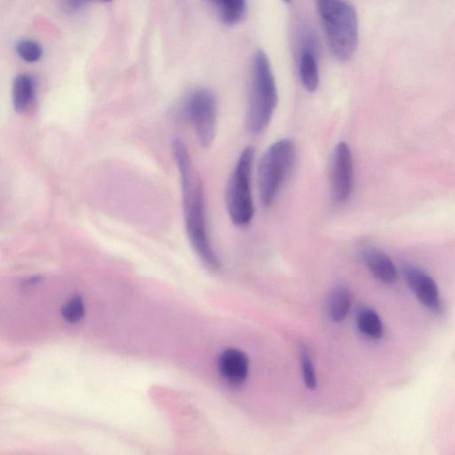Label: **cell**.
<instances>
[{"mask_svg": "<svg viewBox=\"0 0 455 455\" xmlns=\"http://www.w3.org/2000/svg\"><path fill=\"white\" fill-rule=\"evenodd\" d=\"M315 6L332 55L348 60L358 43V20L354 5L347 0H315Z\"/></svg>", "mask_w": 455, "mask_h": 455, "instance_id": "cell-1", "label": "cell"}, {"mask_svg": "<svg viewBox=\"0 0 455 455\" xmlns=\"http://www.w3.org/2000/svg\"><path fill=\"white\" fill-rule=\"evenodd\" d=\"M278 102V93L269 60L261 49L255 52L246 114L247 130L253 134L264 131Z\"/></svg>", "mask_w": 455, "mask_h": 455, "instance_id": "cell-2", "label": "cell"}, {"mask_svg": "<svg viewBox=\"0 0 455 455\" xmlns=\"http://www.w3.org/2000/svg\"><path fill=\"white\" fill-rule=\"evenodd\" d=\"M180 183L188 237L202 262L209 269L218 271L220 265L208 236L201 180L194 174Z\"/></svg>", "mask_w": 455, "mask_h": 455, "instance_id": "cell-3", "label": "cell"}, {"mask_svg": "<svg viewBox=\"0 0 455 455\" xmlns=\"http://www.w3.org/2000/svg\"><path fill=\"white\" fill-rule=\"evenodd\" d=\"M294 160L295 146L290 139L275 141L262 155L258 168V188L263 206L273 204Z\"/></svg>", "mask_w": 455, "mask_h": 455, "instance_id": "cell-4", "label": "cell"}, {"mask_svg": "<svg viewBox=\"0 0 455 455\" xmlns=\"http://www.w3.org/2000/svg\"><path fill=\"white\" fill-rule=\"evenodd\" d=\"M253 156L251 147H246L242 151L227 186V211L231 221L238 227L248 225L254 214L251 190Z\"/></svg>", "mask_w": 455, "mask_h": 455, "instance_id": "cell-5", "label": "cell"}, {"mask_svg": "<svg viewBox=\"0 0 455 455\" xmlns=\"http://www.w3.org/2000/svg\"><path fill=\"white\" fill-rule=\"evenodd\" d=\"M184 111L201 145L204 148L211 146L217 120V103L212 92L206 88L193 91L185 101Z\"/></svg>", "mask_w": 455, "mask_h": 455, "instance_id": "cell-6", "label": "cell"}, {"mask_svg": "<svg viewBox=\"0 0 455 455\" xmlns=\"http://www.w3.org/2000/svg\"><path fill=\"white\" fill-rule=\"evenodd\" d=\"M354 166L348 145L339 142L333 150L331 168V193L337 203L346 202L353 188Z\"/></svg>", "mask_w": 455, "mask_h": 455, "instance_id": "cell-7", "label": "cell"}, {"mask_svg": "<svg viewBox=\"0 0 455 455\" xmlns=\"http://www.w3.org/2000/svg\"><path fill=\"white\" fill-rule=\"evenodd\" d=\"M403 273L417 299L427 308L438 311L441 307L440 296L433 278L412 264H404Z\"/></svg>", "mask_w": 455, "mask_h": 455, "instance_id": "cell-8", "label": "cell"}, {"mask_svg": "<svg viewBox=\"0 0 455 455\" xmlns=\"http://www.w3.org/2000/svg\"><path fill=\"white\" fill-rule=\"evenodd\" d=\"M218 366L221 375L230 383H242L247 377L249 361L240 350L229 348L221 353Z\"/></svg>", "mask_w": 455, "mask_h": 455, "instance_id": "cell-9", "label": "cell"}, {"mask_svg": "<svg viewBox=\"0 0 455 455\" xmlns=\"http://www.w3.org/2000/svg\"><path fill=\"white\" fill-rule=\"evenodd\" d=\"M315 50L313 38L307 37L299 59V78L307 92L315 91L319 84L318 64Z\"/></svg>", "mask_w": 455, "mask_h": 455, "instance_id": "cell-10", "label": "cell"}, {"mask_svg": "<svg viewBox=\"0 0 455 455\" xmlns=\"http://www.w3.org/2000/svg\"><path fill=\"white\" fill-rule=\"evenodd\" d=\"M363 259L376 278L387 283L395 282L397 278L395 266L385 252L374 247H367L363 251Z\"/></svg>", "mask_w": 455, "mask_h": 455, "instance_id": "cell-11", "label": "cell"}, {"mask_svg": "<svg viewBox=\"0 0 455 455\" xmlns=\"http://www.w3.org/2000/svg\"><path fill=\"white\" fill-rule=\"evenodd\" d=\"M36 85L33 77L28 74H20L12 84V105L18 114L25 113L34 101Z\"/></svg>", "mask_w": 455, "mask_h": 455, "instance_id": "cell-12", "label": "cell"}, {"mask_svg": "<svg viewBox=\"0 0 455 455\" xmlns=\"http://www.w3.org/2000/svg\"><path fill=\"white\" fill-rule=\"evenodd\" d=\"M220 20L228 26L239 23L246 12L245 0H208Z\"/></svg>", "mask_w": 455, "mask_h": 455, "instance_id": "cell-13", "label": "cell"}, {"mask_svg": "<svg viewBox=\"0 0 455 455\" xmlns=\"http://www.w3.org/2000/svg\"><path fill=\"white\" fill-rule=\"evenodd\" d=\"M358 329L364 335L379 339L383 334V325L378 314L368 307L361 308L356 315Z\"/></svg>", "mask_w": 455, "mask_h": 455, "instance_id": "cell-14", "label": "cell"}, {"mask_svg": "<svg viewBox=\"0 0 455 455\" xmlns=\"http://www.w3.org/2000/svg\"><path fill=\"white\" fill-rule=\"evenodd\" d=\"M351 296L349 291L345 287H338L331 296L329 312L331 319L335 322L342 321L350 307Z\"/></svg>", "mask_w": 455, "mask_h": 455, "instance_id": "cell-15", "label": "cell"}, {"mask_svg": "<svg viewBox=\"0 0 455 455\" xmlns=\"http://www.w3.org/2000/svg\"><path fill=\"white\" fill-rule=\"evenodd\" d=\"M16 52L23 60L30 63L37 61L42 56L41 45L32 39L20 40L16 45Z\"/></svg>", "mask_w": 455, "mask_h": 455, "instance_id": "cell-16", "label": "cell"}, {"mask_svg": "<svg viewBox=\"0 0 455 455\" xmlns=\"http://www.w3.org/2000/svg\"><path fill=\"white\" fill-rule=\"evenodd\" d=\"M63 318L70 323H78L84 315V307L80 296H75L70 299L61 309Z\"/></svg>", "mask_w": 455, "mask_h": 455, "instance_id": "cell-17", "label": "cell"}, {"mask_svg": "<svg viewBox=\"0 0 455 455\" xmlns=\"http://www.w3.org/2000/svg\"><path fill=\"white\" fill-rule=\"evenodd\" d=\"M300 363L306 386L309 389H315L316 387L315 367L310 354L305 347L300 348Z\"/></svg>", "mask_w": 455, "mask_h": 455, "instance_id": "cell-18", "label": "cell"}, {"mask_svg": "<svg viewBox=\"0 0 455 455\" xmlns=\"http://www.w3.org/2000/svg\"><path fill=\"white\" fill-rule=\"evenodd\" d=\"M92 1H95V0H60L61 6L68 12H77ZM96 1L111 2L112 0H96Z\"/></svg>", "mask_w": 455, "mask_h": 455, "instance_id": "cell-19", "label": "cell"}, {"mask_svg": "<svg viewBox=\"0 0 455 455\" xmlns=\"http://www.w3.org/2000/svg\"><path fill=\"white\" fill-rule=\"evenodd\" d=\"M283 1H285V2H290L291 0H283Z\"/></svg>", "mask_w": 455, "mask_h": 455, "instance_id": "cell-20", "label": "cell"}]
</instances>
